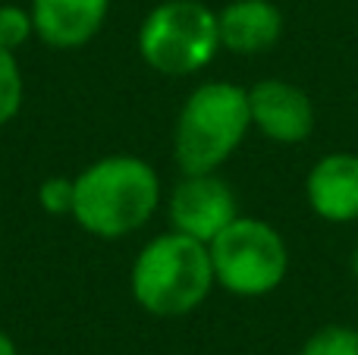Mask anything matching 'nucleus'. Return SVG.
Instances as JSON below:
<instances>
[{"instance_id": "obj_1", "label": "nucleus", "mask_w": 358, "mask_h": 355, "mask_svg": "<svg viewBox=\"0 0 358 355\" xmlns=\"http://www.w3.org/2000/svg\"><path fill=\"white\" fill-rule=\"evenodd\" d=\"M161 176L136 154H107L73 176V220L98 239L142 230L161 205Z\"/></svg>"}, {"instance_id": "obj_2", "label": "nucleus", "mask_w": 358, "mask_h": 355, "mask_svg": "<svg viewBox=\"0 0 358 355\" xmlns=\"http://www.w3.org/2000/svg\"><path fill=\"white\" fill-rule=\"evenodd\" d=\"M217 287L210 252L185 233H161L136 255L129 270L132 299L155 318L192 314Z\"/></svg>"}, {"instance_id": "obj_3", "label": "nucleus", "mask_w": 358, "mask_h": 355, "mask_svg": "<svg viewBox=\"0 0 358 355\" xmlns=\"http://www.w3.org/2000/svg\"><path fill=\"white\" fill-rule=\"evenodd\" d=\"M252 129L248 88L233 82H201L179 107L173 154L182 173H217Z\"/></svg>"}, {"instance_id": "obj_4", "label": "nucleus", "mask_w": 358, "mask_h": 355, "mask_svg": "<svg viewBox=\"0 0 358 355\" xmlns=\"http://www.w3.org/2000/svg\"><path fill=\"white\" fill-rule=\"evenodd\" d=\"M217 50V13L201 0H164L138 25V54L161 75L201 73Z\"/></svg>"}, {"instance_id": "obj_5", "label": "nucleus", "mask_w": 358, "mask_h": 355, "mask_svg": "<svg viewBox=\"0 0 358 355\" xmlns=\"http://www.w3.org/2000/svg\"><path fill=\"white\" fill-rule=\"evenodd\" d=\"M214 280L242 299L267 296L289 274V249L280 230L258 217H236L208 242Z\"/></svg>"}, {"instance_id": "obj_6", "label": "nucleus", "mask_w": 358, "mask_h": 355, "mask_svg": "<svg viewBox=\"0 0 358 355\" xmlns=\"http://www.w3.org/2000/svg\"><path fill=\"white\" fill-rule=\"evenodd\" d=\"M167 217L176 233L208 245L223 226L239 217V201L217 173H182L167 201Z\"/></svg>"}, {"instance_id": "obj_7", "label": "nucleus", "mask_w": 358, "mask_h": 355, "mask_svg": "<svg viewBox=\"0 0 358 355\" xmlns=\"http://www.w3.org/2000/svg\"><path fill=\"white\" fill-rule=\"evenodd\" d=\"M252 129L277 145H299L315 132V101L286 79H261L248 88Z\"/></svg>"}, {"instance_id": "obj_8", "label": "nucleus", "mask_w": 358, "mask_h": 355, "mask_svg": "<svg viewBox=\"0 0 358 355\" xmlns=\"http://www.w3.org/2000/svg\"><path fill=\"white\" fill-rule=\"evenodd\" d=\"M305 198L311 211L327 224L358 220V154H324L305 176Z\"/></svg>"}, {"instance_id": "obj_9", "label": "nucleus", "mask_w": 358, "mask_h": 355, "mask_svg": "<svg viewBox=\"0 0 358 355\" xmlns=\"http://www.w3.org/2000/svg\"><path fill=\"white\" fill-rule=\"evenodd\" d=\"M29 10L38 41L57 50H73L104 29L110 0H31Z\"/></svg>"}, {"instance_id": "obj_10", "label": "nucleus", "mask_w": 358, "mask_h": 355, "mask_svg": "<svg viewBox=\"0 0 358 355\" xmlns=\"http://www.w3.org/2000/svg\"><path fill=\"white\" fill-rule=\"evenodd\" d=\"M220 48L229 54H264L283 35V13L273 0H229L217 13Z\"/></svg>"}, {"instance_id": "obj_11", "label": "nucleus", "mask_w": 358, "mask_h": 355, "mask_svg": "<svg viewBox=\"0 0 358 355\" xmlns=\"http://www.w3.org/2000/svg\"><path fill=\"white\" fill-rule=\"evenodd\" d=\"M22 98H25V82L16 60V50L0 48V126L16 119V113L22 110Z\"/></svg>"}, {"instance_id": "obj_12", "label": "nucleus", "mask_w": 358, "mask_h": 355, "mask_svg": "<svg viewBox=\"0 0 358 355\" xmlns=\"http://www.w3.org/2000/svg\"><path fill=\"white\" fill-rule=\"evenodd\" d=\"M299 355H358V327L324 324L305 340Z\"/></svg>"}, {"instance_id": "obj_13", "label": "nucleus", "mask_w": 358, "mask_h": 355, "mask_svg": "<svg viewBox=\"0 0 358 355\" xmlns=\"http://www.w3.org/2000/svg\"><path fill=\"white\" fill-rule=\"evenodd\" d=\"M29 38H35L31 10H22V6H16V3L0 6V48L19 50Z\"/></svg>"}, {"instance_id": "obj_14", "label": "nucleus", "mask_w": 358, "mask_h": 355, "mask_svg": "<svg viewBox=\"0 0 358 355\" xmlns=\"http://www.w3.org/2000/svg\"><path fill=\"white\" fill-rule=\"evenodd\" d=\"M38 205L48 214H73V180L69 176H50L38 186Z\"/></svg>"}, {"instance_id": "obj_15", "label": "nucleus", "mask_w": 358, "mask_h": 355, "mask_svg": "<svg viewBox=\"0 0 358 355\" xmlns=\"http://www.w3.org/2000/svg\"><path fill=\"white\" fill-rule=\"evenodd\" d=\"M0 355H19V349H16V343H13L10 337H6L3 331H0Z\"/></svg>"}, {"instance_id": "obj_16", "label": "nucleus", "mask_w": 358, "mask_h": 355, "mask_svg": "<svg viewBox=\"0 0 358 355\" xmlns=\"http://www.w3.org/2000/svg\"><path fill=\"white\" fill-rule=\"evenodd\" d=\"M349 268H352V277L358 280V245L352 249V261H349Z\"/></svg>"}]
</instances>
